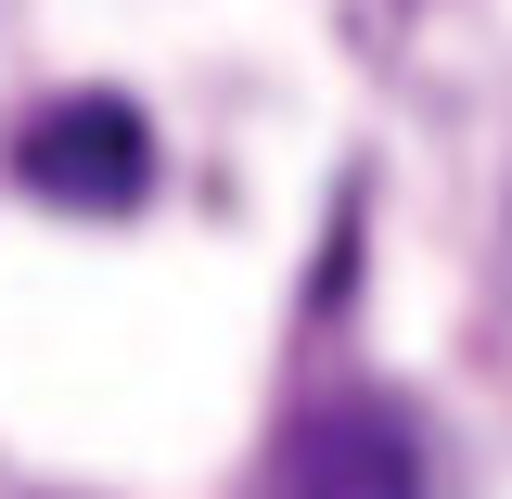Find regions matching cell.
Returning a JSON list of instances; mask_svg holds the SVG:
<instances>
[{
    "label": "cell",
    "instance_id": "obj_2",
    "mask_svg": "<svg viewBox=\"0 0 512 499\" xmlns=\"http://www.w3.org/2000/svg\"><path fill=\"white\" fill-rule=\"evenodd\" d=\"M282 499H423V448L384 397H320L282 436Z\"/></svg>",
    "mask_w": 512,
    "mask_h": 499
},
{
    "label": "cell",
    "instance_id": "obj_1",
    "mask_svg": "<svg viewBox=\"0 0 512 499\" xmlns=\"http://www.w3.org/2000/svg\"><path fill=\"white\" fill-rule=\"evenodd\" d=\"M13 180L39 205H77V218H128L154 192V128L128 116L116 90H64L13 128Z\"/></svg>",
    "mask_w": 512,
    "mask_h": 499
}]
</instances>
